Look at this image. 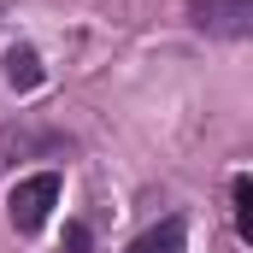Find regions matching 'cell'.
<instances>
[{
    "label": "cell",
    "instance_id": "cell-1",
    "mask_svg": "<svg viewBox=\"0 0 253 253\" xmlns=\"http://www.w3.org/2000/svg\"><path fill=\"white\" fill-rule=\"evenodd\" d=\"M53 206H59V177H53V171H36V177H24L18 189L6 194V218H12L18 236H36Z\"/></svg>",
    "mask_w": 253,
    "mask_h": 253
},
{
    "label": "cell",
    "instance_id": "cell-2",
    "mask_svg": "<svg viewBox=\"0 0 253 253\" xmlns=\"http://www.w3.org/2000/svg\"><path fill=\"white\" fill-rule=\"evenodd\" d=\"M189 18L212 36H253V0H189Z\"/></svg>",
    "mask_w": 253,
    "mask_h": 253
},
{
    "label": "cell",
    "instance_id": "cell-3",
    "mask_svg": "<svg viewBox=\"0 0 253 253\" xmlns=\"http://www.w3.org/2000/svg\"><path fill=\"white\" fill-rule=\"evenodd\" d=\"M183 248H189V224H183V218H165V224L141 230L124 253H183Z\"/></svg>",
    "mask_w": 253,
    "mask_h": 253
},
{
    "label": "cell",
    "instance_id": "cell-4",
    "mask_svg": "<svg viewBox=\"0 0 253 253\" xmlns=\"http://www.w3.org/2000/svg\"><path fill=\"white\" fill-rule=\"evenodd\" d=\"M6 83H12L18 94L42 88V59H36V47H12V53H6Z\"/></svg>",
    "mask_w": 253,
    "mask_h": 253
},
{
    "label": "cell",
    "instance_id": "cell-5",
    "mask_svg": "<svg viewBox=\"0 0 253 253\" xmlns=\"http://www.w3.org/2000/svg\"><path fill=\"white\" fill-rule=\"evenodd\" d=\"M230 212H236V236L253 242V177H236L230 183Z\"/></svg>",
    "mask_w": 253,
    "mask_h": 253
},
{
    "label": "cell",
    "instance_id": "cell-6",
    "mask_svg": "<svg viewBox=\"0 0 253 253\" xmlns=\"http://www.w3.org/2000/svg\"><path fill=\"white\" fill-rule=\"evenodd\" d=\"M59 253H88V230H83V224H65V242H59Z\"/></svg>",
    "mask_w": 253,
    "mask_h": 253
}]
</instances>
